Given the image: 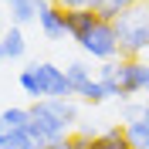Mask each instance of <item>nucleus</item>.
Masks as SVG:
<instances>
[{
  "label": "nucleus",
  "mask_w": 149,
  "mask_h": 149,
  "mask_svg": "<svg viewBox=\"0 0 149 149\" xmlns=\"http://www.w3.org/2000/svg\"><path fill=\"white\" fill-rule=\"evenodd\" d=\"M20 88L31 95V98H71L74 88L71 81H68V74L61 71V68L47 65V61H41V65H27L24 71H20Z\"/></svg>",
  "instance_id": "obj_1"
},
{
  "label": "nucleus",
  "mask_w": 149,
  "mask_h": 149,
  "mask_svg": "<svg viewBox=\"0 0 149 149\" xmlns=\"http://www.w3.org/2000/svg\"><path fill=\"white\" fill-rule=\"evenodd\" d=\"M115 34H119V58H139L149 47V10L132 7L119 14Z\"/></svg>",
  "instance_id": "obj_2"
},
{
  "label": "nucleus",
  "mask_w": 149,
  "mask_h": 149,
  "mask_svg": "<svg viewBox=\"0 0 149 149\" xmlns=\"http://www.w3.org/2000/svg\"><path fill=\"white\" fill-rule=\"evenodd\" d=\"M115 85H119V98L132 102V95H149V65L139 58H119L115 61Z\"/></svg>",
  "instance_id": "obj_3"
},
{
  "label": "nucleus",
  "mask_w": 149,
  "mask_h": 149,
  "mask_svg": "<svg viewBox=\"0 0 149 149\" xmlns=\"http://www.w3.org/2000/svg\"><path fill=\"white\" fill-rule=\"evenodd\" d=\"M27 132L34 136L37 146L47 142V139H54V136H68V125H65V119L54 112L51 98H37V102L31 105V125H27Z\"/></svg>",
  "instance_id": "obj_4"
},
{
  "label": "nucleus",
  "mask_w": 149,
  "mask_h": 149,
  "mask_svg": "<svg viewBox=\"0 0 149 149\" xmlns=\"http://www.w3.org/2000/svg\"><path fill=\"white\" fill-rule=\"evenodd\" d=\"M81 47L92 58L115 61V54H119V34H115V24H112V20H98V24L92 27V34L81 41Z\"/></svg>",
  "instance_id": "obj_5"
},
{
  "label": "nucleus",
  "mask_w": 149,
  "mask_h": 149,
  "mask_svg": "<svg viewBox=\"0 0 149 149\" xmlns=\"http://www.w3.org/2000/svg\"><path fill=\"white\" fill-rule=\"evenodd\" d=\"M37 24H41L44 37H51V41H58V37L68 34V20H65V7H61V3L41 0V7H37Z\"/></svg>",
  "instance_id": "obj_6"
},
{
  "label": "nucleus",
  "mask_w": 149,
  "mask_h": 149,
  "mask_svg": "<svg viewBox=\"0 0 149 149\" xmlns=\"http://www.w3.org/2000/svg\"><path fill=\"white\" fill-rule=\"evenodd\" d=\"M65 20H68V34H71L74 41L81 44V41L92 34V27H95L102 17H98L95 10H88V7H78V10H65Z\"/></svg>",
  "instance_id": "obj_7"
},
{
  "label": "nucleus",
  "mask_w": 149,
  "mask_h": 149,
  "mask_svg": "<svg viewBox=\"0 0 149 149\" xmlns=\"http://www.w3.org/2000/svg\"><path fill=\"white\" fill-rule=\"evenodd\" d=\"M24 47H27V41H24V34H20V27L17 24L7 27V34L0 37V61H17V58L24 54Z\"/></svg>",
  "instance_id": "obj_8"
},
{
  "label": "nucleus",
  "mask_w": 149,
  "mask_h": 149,
  "mask_svg": "<svg viewBox=\"0 0 149 149\" xmlns=\"http://www.w3.org/2000/svg\"><path fill=\"white\" fill-rule=\"evenodd\" d=\"M92 149H132V146H129L125 129H122V125H112V129H102L92 139Z\"/></svg>",
  "instance_id": "obj_9"
},
{
  "label": "nucleus",
  "mask_w": 149,
  "mask_h": 149,
  "mask_svg": "<svg viewBox=\"0 0 149 149\" xmlns=\"http://www.w3.org/2000/svg\"><path fill=\"white\" fill-rule=\"evenodd\" d=\"M10 20L14 24H27V20H37V7H41V0H10Z\"/></svg>",
  "instance_id": "obj_10"
},
{
  "label": "nucleus",
  "mask_w": 149,
  "mask_h": 149,
  "mask_svg": "<svg viewBox=\"0 0 149 149\" xmlns=\"http://www.w3.org/2000/svg\"><path fill=\"white\" fill-rule=\"evenodd\" d=\"M122 129H125V136H129V146L132 149H149V119L125 122Z\"/></svg>",
  "instance_id": "obj_11"
},
{
  "label": "nucleus",
  "mask_w": 149,
  "mask_h": 149,
  "mask_svg": "<svg viewBox=\"0 0 149 149\" xmlns=\"http://www.w3.org/2000/svg\"><path fill=\"white\" fill-rule=\"evenodd\" d=\"M0 149H37V142H34V136L27 129H7Z\"/></svg>",
  "instance_id": "obj_12"
},
{
  "label": "nucleus",
  "mask_w": 149,
  "mask_h": 149,
  "mask_svg": "<svg viewBox=\"0 0 149 149\" xmlns=\"http://www.w3.org/2000/svg\"><path fill=\"white\" fill-rule=\"evenodd\" d=\"M3 129H27L31 125V109H7L0 115Z\"/></svg>",
  "instance_id": "obj_13"
},
{
  "label": "nucleus",
  "mask_w": 149,
  "mask_h": 149,
  "mask_svg": "<svg viewBox=\"0 0 149 149\" xmlns=\"http://www.w3.org/2000/svg\"><path fill=\"white\" fill-rule=\"evenodd\" d=\"M78 98H85L88 105H98V102H105V98H109V92H105V85L98 81V78H92L88 85H81V88H78Z\"/></svg>",
  "instance_id": "obj_14"
},
{
  "label": "nucleus",
  "mask_w": 149,
  "mask_h": 149,
  "mask_svg": "<svg viewBox=\"0 0 149 149\" xmlns=\"http://www.w3.org/2000/svg\"><path fill=\"white\" fill-rule=\"evenodd\" d=\"M65 74H68V81H71L74 95H78V88H81V85L92 81V71H88V65H81V61H71V65L65 68Z\"/></svg>",
  "instance_id": "obj_15"
},
{
  "label": "nucleus",
  "mask_w": 149,
  "mask_h": 149,
  "mask_svg": "<svg viewBox=\"0 0 149 149\" xmlns=\"http://www.w3.org/2000/svg\"><path fill=\"white\" fill-rule=\"evenodd\" d=\"M122 119H125V122L146 119V105H142V102H125V109H122Z\"/></svg>",
  "instance_id": "obj_16"
},
{
  "label": "nucleus",
  "mask_w": 149,
  "mask_h": 149,
  "mask_svg": "<svg viewBox=\"0 0 149 149\" xmlns=\"http://www.w3.org/2000/svg\"><path fill=\"white\" fill-rule=\"evenodd\" d=\"M37 149H71V136H54V139L41 142Z\"/></svg>",
  "instance_id": "obj_17"
},
{
  "label": "nucleus",
  "mask_w": 149,
  "mask_h": 149,
  "mask_svg": "<svg viewBox=\"0 0 149 149\" xmlns=\"http://www.w3.org/2000/svg\"><path fill=\"white\" fill-rule=\"evenodd\" d=\"M92 139H95V136H85V132H74V136H71V149H92Z\"/></svg>",
  "instance_id": "obj_18"
},
{
  "label": "nucleus",
  "mask_w": 149,
  "mask_h": 149,
  "mask_svg": "<svg viewBox=\"0 0 149 149\" xmlns=\"http://www.w3.org/2000/svg\"><path fill=\"white\" fill-rule=\"evenodd\" d=\"M139 3H146V0H109V7H115L119 14H125V10H132V7H139Z\"/></svg>",
  "instance_id": "obj_19"
},
{
  "label": "nucleus",
  "mask_w": 149,
  "mask_h": 149,
  "mask_svg": "<svg viewBox=\"0 0 149 149\" xmlns=\"http://www.w3.org/2000/svg\"><path fill=\"white\" fill-rule=\"evenodd\" d=\"M3 136H7V129H3V122H0V142H3Z\"/></svg>",
  "instance_id": "obj_20"
},
{
  "label": "nucleus",
  "mask_w": 149,
  "mask_h": 149,
  "mask_svg": "<svg viewBox=\"0 0 149 149\" xmlns=\"http://www.w3.org/2000/svg\"><path fill=\"white\" fill-rule=\"evenodd\" d=\"M142 105H146V119H149V98H146V102H142Z\"/></svg>",
  "instance_id": "obj_21"
},
{
  "label": "nucleus",
  "mask_w": 149,
  "mask_h": 149,
  "mask_svg": "<svg viewBox=\"0 0 149 149\" xmlns=\"http://www.w3.org/2000/svg\"><path fill=\"white\" fill-rule=\"evenodd\" d=\"M3 3H10V0H3Z\"/></svg>",
  "instance_id": "obj_22"
}]
</instances>
